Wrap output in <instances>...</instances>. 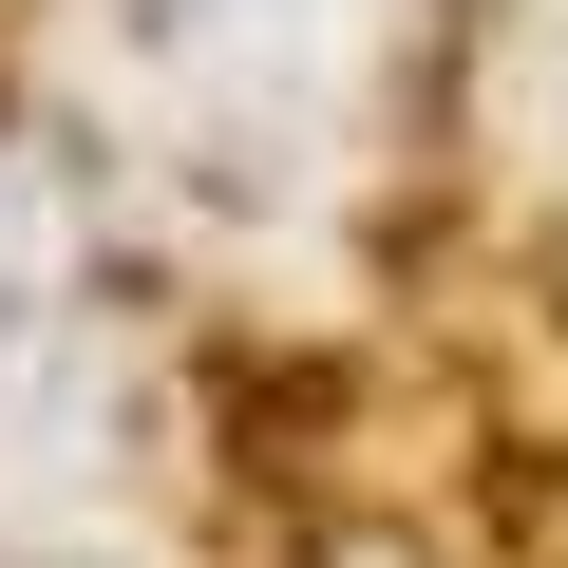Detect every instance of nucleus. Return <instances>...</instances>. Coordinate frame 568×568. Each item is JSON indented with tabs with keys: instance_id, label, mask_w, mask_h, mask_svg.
Here are the masks:
<instances>
[{
	"instance_id": "f257e3e1",
	"label": "nucleus",
	"mask_w": 568,
	"mask_h": 568,
	"mask_svg": "<svg viewBox=\"0 0 568 568\" xmlns=\"http://www.w3.org/2000/svg\"><path fill=\"white\" fill-rule=\"evenodd\" d=\"M95 436V284L39 246V227H0V530H20V493H58Z\"/></svg>"
},
{
	"instance_id": "f03ea898",
	"label": "nucleus",
	"mask_w": 568,
	"mask_h": 568,
	"mask_svg": "<svg viewBox=\"0 0 568 568\" xmlns=\"http://www.w3.org/2000/svg\"><path fill=\"white\" fill-rule=\"evenodd\" d=\"M0 568H114V549H39V530H0Z\"/></svg>"
}]
</instances>
